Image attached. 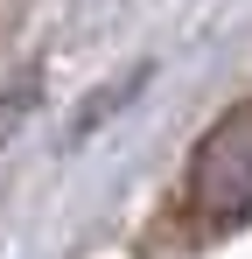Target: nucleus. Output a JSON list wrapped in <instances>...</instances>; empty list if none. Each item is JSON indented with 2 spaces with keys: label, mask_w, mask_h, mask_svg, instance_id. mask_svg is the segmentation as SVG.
<instances>
[{
  "label": "nucleus",
  "mask_w": 252,
  "mask_h": 259,
  "mask_svg": "<svg viewBox=\"0 0 252 259\" xmlns=\"http://www.w3.org/2000/svg\"><path fill=\"white\" fill-rule=\"evenodd\" d=\"M189 203L210 224H238L252 217V105H231L196 147L189 168Z\"/></svg>",
  "instance_id": "obj_1"
}]
</instances>
